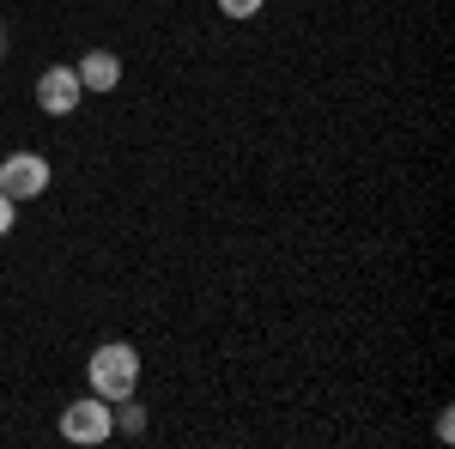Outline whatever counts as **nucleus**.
<instances>
[{
	"label": "nucleus",
	"mask_w": 455,
	"mask_h": 449,
	"mask_svg": "<svg viewBox=\"0 0 455 449\" xmlns=\"http://www.w3.org/2000/svg\"><path fill=\"white\" fill-rule=\"evenodd\" d=\"M85 382H92V395H104V401H128V395L140 389V352L128 341H104L85 358Z\"/></svg>",
	"instance_id": "obj_1"
},
{
	"label": "nucleus",
	"mask_w": 455,
	"mask_h": 449,
	"mask_svg": "<svg viewBox=\"0 0 455 449\" xmlns=\"http://www.w3.org/2000/svg\"><path fill=\"white\" fill-rule=\"evenodd\" d=\"M0 49H6V31H0Z\"/></svg>",
	"instance_id": "obj_9"
},
{
	"label": "nucleus",
	"mask_w": 455,
	"mask_h": 449,
	"mask_svg": "<svg viewBox=\"0 0 455 449\" xmlns=\"http://www.w3.org/2000/svg\"><path fill=\"white\" fill-rule=\"evenodd\" d=\"M73 73H79V92H116L122 85V55L116 49H85L79 61H73Z\"/></svg>",
	"instance_id": "obj_5"
},
{
	"label": "nucleus",
	"mask_w": 455,
	"mask_h": 449,
	"mask_svg": "<svg viewBox=\"0 0 455 449\" xmlns=\"http://www.w3.org/2000/svg\"><path fill=\"white\" fill-rule=\"evenodd\" d=\"M43 188H49V158H43V152H12V158H0V195H12V201L25 207Z\"/></svg>",
	"instance_id": "obj_3"
},
{
	"label": "nucleus",
	"mask_w": 455,
	"mask_h": 449,
	"mask_svg": "<svg viewBox=\"0 0 455 449\" xmlns=\"http://www.w3.org/2000/svg\"><path fill=\"white\" fill-rule=\"evenodd\" d=\"M61 437H68V444H109V437H116V401L79 395L73 407H61Z\"/></svg>",
	"instance_id": "obj_2"
},
{
	"label": "nucleus",
	"mask_w": 455,
	"mask_h": 449,
	"mask_svg": "<svg viewBox=\"0 0 455 449\" xmlns=\"http://www.w3.org/2000/svg\"><path fill=\"white\" fill-rule=\"evenodd\" d=\"M12 225H19V201H12V195H0V237H6Z\"/></svg>",
	"instance_id": "obj_8"
},
{
	"label": "nucleus",
	"mask_w": 455,
	"mask_h": 449,
	"mask_svg": "<svg viewBox=\"0 0 455 449\" xmlns=\"http://www.w3.org/2000/svg\"><path fill=\"white\" fill-rule=\"evenodd\" d=\"M261 6H267V0H219V12H225V19H255Z\"/></svg>",
	"instance_id": "obj_7"
},
{
	"label": "nucleus",
	"mask_w": 455,
	"mask_h": 449,
	"mask_svg": "<svg viewBox=\"0 0 455 449\" xmlns=\"http://www.w3.org/2000/svg\"><path fill=\"white\" fill-rule=\"evenodd\" d=\"M116 431H128V437H140V431H146V413L134 407V395H128V401H116Z\"/></svg>",
	"instance_id": "obj_6"
},
{
	"label": "nucleus",
	"mask_w": 455,
	"mask_h": 449,
	"mask_svg": "<svg viewBox=\"0 0 455 449\" xmlns=\"http://www.w3.org/2000/svg\"><path fill=\"white\" fill-rule=\"evenodd\" d=\"M31 98H36L43 116H73L85 92H79V73H73V68H43V73H36V85H31Z\"/></svg>",
	"instance_id": "obj_4"
}]
</instances>
